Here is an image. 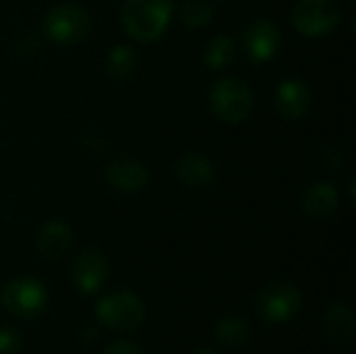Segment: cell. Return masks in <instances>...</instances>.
Wrapping results in <instances>:
<instances>
[{"instance_id": "6da1fadb", "label": "cell", "mask_w": 356, "mask_h": 354, "mask_svg": "<svg viewBox=\"0 0 356 354\" xmlns=\"http://www.w3.org/2000/svg\"><path fill=\"white\" fill-rule=\"evenodd\" d=\"M171 15V0H125L121 6V25L131 40L150 44L167 31Z\"/></svg>"}, {"instance_id": "7a4b0ae2", "label": "cell", "mask_w": 356, "mask_h": 354, "mask_svg": "<svg viewBox=\"0 0 356 354\" xmlns=\"http://www.w3.org/2000/svg\"><path fill=\"white\" fill-rule=\"evenodd\" d=\"M94 315L106 330L129 334L146 321V305L131 290H117L96 303Z\"/></svg>"}, {"instance_id": "3957f363", "label": "cell", "mask_w": 356, "mask_h": 354, "mask_svg": "<svg viewBox=\"0 0 356 354\" xmlns=\"http://www.w3.org/2000/svg\"><path fill=\"white\" fill-rule=\"evenodd\" d=\"M44 35L63 46H71L77 42H83L92 31V15L73 2H63L52 6L42 21Z\"/></svg>"}, {"instance_id": "277c9868", "label": "cell", "mask_w": 356, "mask_h": 354, "mask_svg": "<svg viewBox=\"0 0 356 354\" xmlns=\"http://www.w3.org/2000/svg\"><path fill=\"white\" fill-rule=\"evenodd\" d=\"M211 108L213 113L232 125L244 123L254 108V94L244 79L223 77L217 79L211 88Z\"/></svg>"}, {"instance_id": "5b68a950", "label": "cell", "mask_w": 356, "mask_h": 354, "mask_svg": "<svg viewBox=\"0 0 356 354\" xmlns=\"http://www.w3.org/2000/svg\"><path fill=\"white\" fill-rule=\"evenodd\" d=\"M302 309V294L292 282H269L254 296L259 319L271 325L292 321Z\"/></svg>"}, {"instance_id": "8992f818", "label": "cell", "mask_w": 356, "mask_h": 354, "mask_svg": "<svg viewBox=\"0 0 356 354\" xmlns=\"http://www.w3.org/2000/svg\"><path fill=\"white\" fill-rule=\"evenodd\" d=\"M0 305L13 317L33 319L44 313L48 305V290L38 277L31 275L15 277L2 288Z\"/></svg>"}, {"instance_id": "52a82bcc", "label": "cell", "mask_w": 356, "mask_h": 354, "mask_svg": "<svg viewBox=\"0 0 356 354\" xmlns=\"http://www.w3.org/2000/svg\"><path fill=\"white\" fill-rule=\"evenodd\" d=\"M290 19L302 35L323 38L340 25L342 6L338 0H296Z\"/></svg>"}, {"instance_id": "ba28073f", "label": "cell", "mask_w": 356, "mask_h": 354, "mask_svg": "<svg viewBox=\"0 0 356 354\" xmlns=\"http://www.w3.org/2000/svg\"><path fill=\"white\" fill-rule=\"evenodd\" d=\"M242 46L250 63L265 65L277 56L280 46H282V31L271 19H265V17L252 19L248 27L244 29Z\"/></svg>"}, {"instance_id": "9c48e42d", "label": "cell", "mask_w": 356, "mask_h": 354, "mask_svg": "<svg viewBox=\"0 0 356 354\" xmlns=\"http://www.w3.org/2000/svg\"><path fill=\"white\" fill-rule=\"evenodd\" d=\"M108 273V259L98 248H83L71 265V282L81 294H96L106 284Z\"/></svg>"}, {"instance_id": "30bf717a", "label": "cell", "mask_w": 356, "mask_h": 354, "mask_svg": "<svg viewBox=\"0 0 356 354\" xmlns=\"http://www.w3.org/2000/svg\"><path fill=\"white\" fill-rule=\"evenodd\" d=\"M104 179L106 184L123 194H134L146 188L148 184V169L140 159L119 154L113 156L104 167Z\"/></svg>"}, {"instance_id": "8fae6325", "label": "cell", "mask_w": 356, "mask_h": 354, "mask_svg": "<svg viewBox=\"0 0 356 354\" xmlns=\"http://www.w3.org/2000/svg\"><path fill=\"white\" fill-rule=\"evenodd\" d=\"M313 94L300 77H286L275 88V108L288 121H300L311 113Z\"/></svg>"}, {"instance_id": "7c38bea8", "label": "cell", "mask_w": 356, "mask_h": 354, "mask_svg": "<svg viewBox=\"0 0 356 354\" xmlns=\"http://www.w3.org/2000/svg\"><path fill=\"white\" fill-rule=\"evenodd\" d=\"M173 175L192 190L211 188L217 179V169L213 161L200 152H184L173 163Z\"/></svg>"}, {"instance_id": "4fadbf2b", "label": "cell", "mask_w": 356, "mask_h": 354, "mask_svg": "<svg viewBox=\"0 0 356 354\" xmlns=\"http://www.w3.org/2000/svg\"><path fill=\"white\" fill-rule=\"evenodd\" d=\"M73 246V230L67 221L52 219L44 223L35 236V250L50 263L63 261Z\"/></svg>"}, {"instance_id": "5bb4252c", "label": "cell", "mask_w": 356, "mask_h": 354, "mask_svg": "<svg viewBox=\"0 0 356 354\" xmlns=\"http://www.w3.org/2000/svg\"><path fill=\"white\" fill-rule=\"evenodd\" d=\"M321 330L330 344L348 348L355 342L356 321L353 309L346 303H334L321 317Z\"/></svg>"}, {"instance_id": "9a60e30c", "label": "cell", "mask_w": 356, "mask_h": 354, "mask_svg": "<svg viewBox=\"0 0 356 354\" xmlns=\"http://www.w3.org/2000/svg\"><path fill=\"white\" fill-rule=\"evenodd\" d=\"M302 211L313 219H327L340 207L338 190L330 182H315L302 194Z\"/></svg>"}, {"instance_id": "2e32d148", "label": "cell", "mask_w": 356, "mask_h": 354, "mask_svg": "<svg viewBox=\"0 0 356 354\" xmlns=\"http://www.w3.org/2000/svg\"><path fill=\"white\" fill-rule=\"evenodd\" d=\"M138 54L131 46L125 44H117L111 48L108 56H106V75L111 81L115 83H123L127 79L134 77L136 69H138Z\"/></svg>"}, {"instance_id": "e0dca14e", "label": "cell", "mask_w": 356, "mask_h": 354, "mask_svg": "<svg viewBox=\"0 0 356 354\" xmlns=\"http://www.w3.org/2000/svg\"><path fill=\"white\" fill-rule=\"evenodd\" d=\"M215 340L225 348H240L250 342L252 330L244 317H223L215 323Z\"/></svg>"}, {"instance_id": "ac0fdd59", "label": "cell", "mask_w": 356, "mask_h": 354, "mask_svg": "<svg viewBox=\"0 0 356 354\" xmlns=\"http://www.w3.org/2000/svg\"><path fill=\"white\" fill-rule=\"evenodd\" d=\"M236 56V42L227 33L215 35L204 48V65L213 71H221L232 65Z\"/></svg>"}, {"instance_id": "d6986e66", "label": "cell", "mask_w": 356, "mask_h": 354, "mask_svg": "<svg viewBox=\"0 0 356 354\" xmlns=\"http://www.w3.org/2000/svg\"><path fill=\"white\" fill-rule=\"evenodd\" d=\"M211 17H213V6L207 0H188L179 8V19L190 29H198L207 25Z\"/></svg>"}, {"instance_id": "ffe728a7", "label": "cell", "mask_w": 356, "mask_h": 354, "mask_svg": "<svg viewBox=\"0 0 356 354\" xmlns=\"http://www.w3.org/2000/svg\"><path fill=\"white\" fill-rule=\"evenodd\" d=\"M23 351V336L13 325L0 328V354H19Z\"/></svg>"}, {"instance_id": "44dd1931", "label": "cell", "mask_w": 356, "mask_h": 354, "mask_svg": "<svg viewBox=\"0 0 356 354\" xmlns=\"http://www.w3.org/2000/svg\"><path fill=\"white\" fill-rule=\"evenodd\" d=\"M102 354H146L136 342H131V340H117V342H113V344H108Z\"/></svg>"}, {"instance_id": "7402d4cb", "label": "cell", "mask_w": 356, "mask_h": 354, "mask_svg": "<svg viewBox=\"0 0 356 354\" xmlns=\"http://www.w3.org/2000/svg\"><path fill=\"white\" fill-rule=\"evenodd\" d=\"M81 338H83V342L88 344H92V342H96L98 340V328L96 325H83V330H81Z\"/></svg>"}, {"instance_id": "603a6c76", "label": "cell", "mask_w": 356, "mask_h": 354, "mask_svg": "<svg viewBox=\"0 0 356 354\" xmlns=\"http://www.w3.org/2000/svg\"><path fill=\"white\" fill-rule=\"evenodd\" d=\"M194 354H217L213 348H200V351H196Z\"/></svg>"}, {"instance_id": "cb8c5ba5", "label": "cell", "mask_w": 356, "mask_h": 354, "mask_svg": "<svg viewBox=\"0 0 356 354\" xmlns=\"http://www.w3.org/2000/svg\"><path fill=\"white\" fill-rule=\"evenodd\" d=\"M350 2H355V0H350Z\"/></svg>"}]
</instances>
